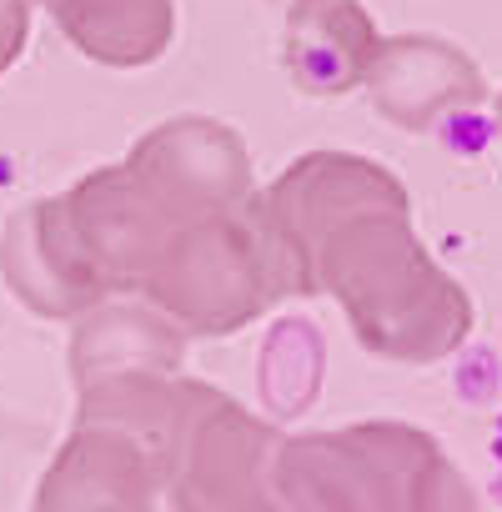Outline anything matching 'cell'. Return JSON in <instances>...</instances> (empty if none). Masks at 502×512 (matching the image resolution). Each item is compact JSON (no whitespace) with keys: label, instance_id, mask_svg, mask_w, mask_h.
<instances>
[{"label":"cell","instance_id":"1","mask_svg":"<svg viewBox=\"0 0 502 512\" xmlns=\"http://www.w3.org/2000/svg\"><path fill=\"white\" fill-rule=\"evenodd\" d=\"M322 287L347 307L362 347L392 362L447 357L472 322L462 287L417 246L407 226V191L357 206L317 241L302 292Z\"/></svg>","mask_w":502,"mask_h":512},{"label":"cell","instance_id":"2","mask_svg":"<svg viewBox=\"0 0 502 512\" xmlns=\"http://www.w3.org/2000/svg\"><path fill=\"white\" fill-rule=\"evenodd\" d=\"M277 512H477L437 442L402 422L282 437L272 457Z\"/></svg>","mask_w":502,"mask_h":512},{"label":"cell","instance_id":"3","mask_svg":"<svg viewBox=\"0 0 502 512\" xmlns=\"http://www.w3.org/2000/svg\"><path fill=\"white\" fill-rule=\"evenodd\" d=\"M156 312L186 332H236L292 292V267L262 206H236L181 226L141 277Z\"/></svg>","mask_w":502,"mask_h":512},{"label":"cell","instance_id":"4","mask_svg":"<svg viewBox=\"0 0 502 512\" xmlns=\"http://www.w3.org/2000/svg\"><path fill=\"white\" fill-rule=\"evenodd\" d=\"M277 432L251 412L211 397L181 432L166 462V487L176 512H277L272 507V457Z\"/></svg>","mask_w":502,"mask_h":512},{"label":"cell","instance_id":"5","mask_svg":"<svg viewBox=\"0 0 502 512\" xmlns=\"http://www.w3.org/2000/svg\"><path fill=\"white\" fill-rule=\"evenodd\" d=\"M131 171L181 226L236 211L251 196V166L241 141L206 116H181L151 131L136 146Z\"/></svg>","mask_w":502,"mask_h":512},{"label":"cell","instance_id":"6","mask_svg":"<svg viewBox=\"0 0 502 512\" xmlns=\"http://www.w3.org/2000/svg\"><path fill=\"white\" fill-rule=\"evenodd\" d=\"M161 462L116 427H86L46 477L36 512H161Z\"/></svg>","mask_w":502,"mask_h":512},{"label":"cell","instance_id":"7","mask_svg":"<svg viewBox=\"0 0 502 512\" xmlns=\"http://www.w3.org/2000/svg\"><path fill=\"white\" fill-rule=\"evenodd\" d=\"M362 86L372 91L377 111L407 131L437 126L447 111L482 101V71L457 46H447L437 36L377 41Z\"/></svg>","mask_w":502,"mask_h":512},{"label":"cell","instance_id":"8","mask_svg":"<svg viewBox=\"0 0 502 512\" xmlns=\"http://www.w3.org/2000/svg\"><path fill=\"white\" fill-rule=\"evenodd\" d=\"M71 216L86 256L106 272V282H141L151 262L166 251V241L181 231V221L151 196V186L131 166L96 176L76 196Z\"/></svg>","mask_w":502,"mask_h":512},{"label":"cell","instance_id":"9","mask_svg":"<svg viewBox=\"0 0 502 512\" xmlns=\"http://www.w3.org/2000/svg\"><path fill=\"white\" fill-rule=\"evenodd\" d=\"M377 41L357 0H297L287 16V71L307 96H342L362 86Z\"/></svg>","mask_w":502,"mask_h":512},{"label":"cell","instance_id":"10","mask_svg":"<svg viewBox=\"0 0 502 512\" xmlns=\"http://www.w3.org/2000/svg\"><path fill=\"white\" fill-rule=\"evenodd\" d=\"M56 11L111 66L156 61L171 41V0H56Z\"/></svg>","mask_w":502,"mask_h":512},{"label":"cell","instance_id":"11","mask_svg":"<svg viewBox=\"0 0 502 512\" xmlns=\"http://www.w3.org/2000/svg\"><path fill=\"white\" fill-rule=\"evenodd\" d=\"M322 382V337L302 317H287L262 347V397L272 412H302Z\"/></svg>","mask_w":502,"mask_h":512},{"label":"cell","instance_id":"12","mask_svg":"<svg viewBox=\"0 0 502 512\" xmlns=\"http://www.w3.org/2000/svg\"><path fill=\"white\" fill-rule=\"evenodd\" d=\"M437 126H442V136H447V146H452V151H482V146L492 141V121H482L472 106L447 111Z\"/></svg>","mask_w":502,"mask_h":512},{"label":"cell","instance_id":"13","mask_svg":"<svg viewBox=\"0 0 502 512\" xmlns=\"http://www.w3.org/2000/svg\"><path fill=\"white\" fill-rule=\"evenodd\" d=\"M497 131H502V96H497Z\"/></svg>","mask_w":502,"mask_h":512}]
</instances>
